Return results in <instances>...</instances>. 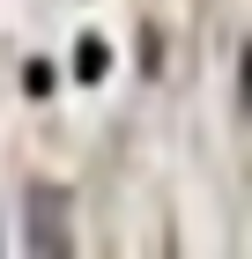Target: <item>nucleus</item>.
I'll list each match as a JSON object with an SVG mask.
<instances>
[{"label": "nucleus", "instance_id": "1", "mask_svg": "<svg viewBox=\"0 0 252 259\" xmlns=\"http://www.w3.org/2000/svg\"><path fill=\"white\" fill-rule=\"evenodd\" d=\"M38 222H45L38 244H45V252H59V193H38Z\"/></svg>", "mask_w": 252, "mask_h": 259}]
</instances>
